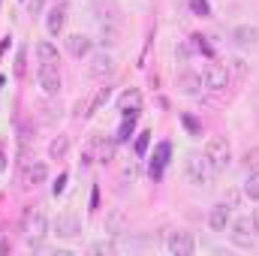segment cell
Listing matches in <instances>:
<instances>
[{
	"label": "cell",
	"instance_id": "cell-8",
	"mask_svg": "<svg viewBox=\"0 0 259 256\" xmlns=\"http://www.w3.org/2000/svg\"><path fill=\"white\" fill-rule=\"evenodd\" d=\"M46 178H49V166H46L42 160H33V163L24 166L21 184H24V187H39V184H46Z\"/></svg>",
	"mask_w": 259,
	"mask_h": 256
},
{
	"label": "cell",
	"instance_id": "cell-3",
	"mask_svg": "<svg viewBox=\"0 0 259 256\" xmlns=\"http://www.w3.org/2000/svg\"><path fill=\"white\" fill-rule=\"evenodd\" d=\"M184 169H187V178L193 181V184H208L211 178H214V169H211V163H208V157L205 154H187V160H184Z\"/></svg>",
	"mask_w": 259,
	"mask_h": 256
},
{
	"label": "cell",
	"instance_id": "cell-12",
	"mask_svg": "<svg viewBox=\"0 0 259 256\" xmlns=\"http://www.w3.org/2000/svg\"><path fill=\"white\" fill-rule=\"evenodd\" d=\"M169 154H172V145L169 142H160L157 151H154V157H151V178H160L163 175V169L169 163Z\"/></svg>",
	"mask_w": 259,
	"mask_h": 256
},
{
	"label": "cell",
	"instance_id": "cell-30",
	"mask_svg": "<svg viewBox=\"0 0 259 256\" xmlns=\"http://www.w3.org/2000/svg\"><path fill=\"white\" fill-rule=\"evenodd\" d=\"M250 223H253V232H256V235H259V208H256V211H253V220H250Z\"/></svg>",
	"mask_w": 259,
	"mask_h": 256
},
{
	"label": "cell",
	"instance_id": "cell-15",
	"mask_svg": "<svg viewBox=\"0 0 259 256\" xmlns=\"http://www.w3.org/2000/svg\"><path fill=\"white\" fill-rule=\"evenodd\" d=\"M118 109H121L124 115H130V112H142V94H139L136 88L124 91V94L118 97Z\"/></svg>",
	"mask_w": 259,
	"mask_h": 256
},
{
	"label": "cell",
	"instance_id": "cell-23",
	"mask_svg": "<svg viewBox=\"0 0 259 256\" xmlns=\"http://www.w3.org/2000/svg\"><path fill=\"white\" fill-rule=\"evenodd\" d=\"M36 55H39V61H58V49L52 42H39L36 46Z\"/></svg>",
	"mask_w": 259,
	"mask_h": 256
},
{
	"label": "cell",
	"instance_id": "cell-21",
	"mask_svg": "<svg viewBox=\"0 0 259 256\" xmlns=\"http://www.w3.org/2000/svg\"><path fill=\"white\" fill-rule=\"evenodd\" d=\"M244 196L259 199V172H247V181H244Z\"/></svg>",
	"mask_w": 259,
	"mask_h": 256
},
{
	"label": "cell",
	"instance_id": "cell-18",
	"mask_svg": "<svg viewBox=\"0 0 259 256\" xmlns=\"http://www.w3.org/2000/svg\"><path fill=\"white\" fill-rule=\"evenodd\" d=\"M66 154H69V139L66 136H55L52 145H49V157L52 160H66Z\"/></svg>",
	"mask_w": 259,
	"mask_h": 256
},
{
	"label": "cell",
	"instance_id": "cell-20",
	"mask_svg": "<svg viewBox=\"0 0 259 256\" xmlns=\"http://www.w3.org/2000/svg\"><path fill=\"white\" fill-rule=\"evenodd\" d=\"M241 163H244L247 172H259V148H247L244 157H241Z\"/></svg>",
	"mask_w": 259,
	"mask_h": 256
},
{
	"label": "cell",
	"instance_id": "cell-27",
	"mask_svg": "<svg viewBox=\"0 0 259 256\" xmlns=\"http://www.w3.org/2000/svg\"><path fill=\"white\" fill-rule=\"evenodd\" d=\"M15 75H24V49L18 52V61H15Z\"/></svg>",
	"mask_w": 259,
	"mask_h": 256
},
{
	"label": "cell",
	"instance_id": "cell-25",
	"mask_svg": "<svg viewBox=\"0 0 259 256\" xmlns=\"http://www.w3.org/2000/svg\"><path fill=\"white\" fill-rule=\"evenodd\" d=\"M91 253H115V244L112 241H97V244H91Z\"/></svg>",
	"mask_w": 259,
	"mask_h": 256
},
{
	"label": "cell",
	"instance_id": "cell-28",
	"mask_svg": "<svg viewBox=\"0 0 259 256\" xmlns=\"http://www.w3.org/2000/svg\"><path fill=\"white\" fill-rule=\"evenodd\" d=\"M64 184H66V175H61V178H58V184L52 187V190H55V196H61V193H64Z\"/></svg>",
	"mask_w": 259,
	"mask_h": 256
},
{
	"label": "cell",
	"instance_id": "cell-10",
	"mask_svg": "<svg viewBox=\"0 0 259 256\" xmlns=\"http://www.w3.org/2000/svg\"><path fill=\"white\" fill-rule=\"evenodd\" d=\"M112 72H115V61H112V55H106V52L91 55V75H94V78H109Z\"/></svg>",
	"mask_w": 259,
	"mask_h": 256
},
{
	"label": "cell",
	"instance_id": "cell-9",
	"mask_svg": "<svg viewBox=\"0 0 259 256\" xmlns=\"http://www.w3.org/2000/svg\"><path fill=\"white\" fill-rule=\"evenodd\" d=\"M229 223H232V208H229L226 202H217V205L208 211V226H211L214 232H226Z\"/></svg>",
	"mask_w": 259,
	"mask_h": 256
},
{
	"label": "cell",
	"instance_id": "cell-26",
	"mask_svg": "<svg viewBox=\"0 0 259 256\" xmlns=\"http://www.w3.org/2000/svg\"><path fill=\"white\" fill-rule=\"evenodd\" d=\"M148 139H151V133L145 130V133H139V139H136V154L142 157L145 154V148H148Z\"/></svg>",
	"mask_w": 259,
	"mask_h": 256
},
{
	"label": "cell",
	"instance_id": "cell-4",
	"mask_svg": "<svg viewBox=\"0 0 259 256\" xmlns=\"http://www.w3.org/2000/svg\"><path fill=\"white\" fill-rule=\"evenodd\" d=\"M36 78H39V88L49 97H58L61 94V69H58V61H39Z\"/></svg>",
	"mask_w": 259,
	"mask_h": 256
},
{
	"label": "cell",
	"instance_id": "cell-31",
	"mask_svg": "<svg viewBox=\"0 0 259 256\" xmlns=\"http://www.w3.org/2000/svg\"><path fill=\"white\" fill-rule=\"evenodd\" d=\"M42 9V0H30V12H39Z\"/></svg>",
	"mask_w": 259,
	"mask_h": 256
},
{
	"label": "cell",
	"instance_id": "cell-13",
	"mask_svg": "<svg viewBox=\"0 0 259 256\" xmlns=\"http://www.w3.org/2000/svg\"><path fill=\"white\" fill-rule=\"evenodd\" d=\"M232 39H235V42H238L241 49H256V46H259V27H250V24H241V27H235Z\"/></svg>",
	"mask_w": 259,
	"mask_h": 256
},
{
	"label": "cell",
	"instance_id": "cell-33",
	"mask_svg": "<svg viewBox=\"0 0 259 256\" xmlns=\"http://www.w3.org/2000/svg\"><path fill=\"white\" fill-rule=\"evenodd\" d=\"M0 84H3V78H0Z\"/></svg>",
	"mask_w": 259,
	"mask_h": 256
},
{
	"label": "cell",
	"instance_id": "cell-7",
	"mask_svg": "<svg viewBox=\"0 0 259 256\" xmlns=\"http://www.w3.org/2000/svg\"><path fill=\"white\" fill-rule=\"evenodd\" d=\"M166 247H169L175 256H190V253L196 250V241H193V235H190V232L178 229V232H172V235H169Z\"/></svg>",
	"mask_w": 259,
	"mask_h": 256
},
{
	"label": "cell",
	"instance_id": "cell-22",
	"mask_svg": "<svg viewBox=\"0 0 259 256\" xmlns=\"http://www.w3.org/2000/svg\"><path fill=\"white\" fill-rule=\"evenodd\" d=\"M109 94H112V88H100V94H97V97H94V103L88 106V112H84V118H91V115H94V112H97V109H100V106H103V103L109 100Z\"/></svg>",
	"mask_w": 259,
	"mask_h": 256
},
{
	"label": "cell",
	"instance_id": "cell-32",
	"mask_svg": "<svg viewBox=\"0 0 259 256\" xmlns=\"http://www.w3.org/2000/svg\"><path fill=\"white\" fill-rule=\"evenodd\" d=\"M6 169V157H3V151H0V172Z\"/></svg>",
	"mask_w": 259,
	"mask_h": 256
},
{
	"label": "cell",
	"instance_id": "cell-2",
	"mask_svg": "<svg viewBox=\"0 0 259 256\" xmlns=\"http://www.w3.org/2000/svg\"><path fill=\"white\" fill-rule=\"evenodd\" d=\"M21 232H24V238H27L30 244H39V241L46 238V232H49L46 214H42L39 208H27L24 217H21Z\"/></svg>",
	"mask_w": 259,
	"mask_h": 256
},
{
	"label": "cell",
	"instance_id": "cell-6",
	"mask_svg": "<svg viewBox=\"0 0 259 256\" xmlns=\"http://www.w3.org/2000/svg\"><path fill=\"white\" fill-rule=\"evenodd\" d=\"M250 229H253V223L250 220H235V223H229V235H232V241L241 247V250H253V235H250Z\"/></svg>",
	"mask_w": 259,
	"mask_h": 256
},
{
	"label": "cell",
	"instance_id": "cell-5",
	"mask_svg": "<svg viewBox=\"0 0 259 256\" xmlns=\"http://www.w3.org/2000/svg\"><path fill=\"white\" fill-rule=\"evenodd\" d=\"M202 81H205V88H211V91H226V84H229V69L223 64H208Z\"/></svg>",
	"mask_w": 259,
	"mask_h": 256
},
{
	"label": "cell",
	"instance_id": "cell-14",
	"mask_svg": "<svg viewBox=\"0 0 259 256\" xmlns=\"http://www.w3.org/2000/svg\"><path fill=\"white\" fill-rule=\"evenodd\" d=\"M55 232H58L61 238H75V235L81 232V223H78L72 214H61V217L55 220Z\"/></svg>",
	"mask_w": 259,
	"mask_h": 256
},
{
	"label": "cell",
	"instance_id": "cell-1",
	"mask_svg": "<svg viewBox=\"0 0 259 256\" xmlns=\"http://www.w3.org/2000/svg\"><path fill=\"white\" fill-rule=\"evenodd\" d=\"M205 157H208V163H211L214 172L229 169V163H232V145L226 142V136H211L208 145H205Z\"/></svg>",
	"mask_w": 259,
	"mask_h": 256
},
{
	"label": "cell",
	"instance_id": "cell-17",
	"mask_svg": "<svg viewBox=\"0 0 259 256\" xmlns=\"http://www.w3.org/2000/svg\"><path fill=\"white\" fill-rule=\"evenodd\" d=\"M64 24H66V6H55V9L49 12V18H46V27H49V33H52V36H61Z\"/></svg>",
	"mask_w": 259,
	"mask_h": 256
},
{
	"label": "cell",
	"instance_id": "cell-16",
	"mask_svg": "<svg viewBox=\"0 0 259 256\" xmlns=\"http://www.w3.org/2000/svg\"><path fill=\"white\" fill-rule=\"evenodd\" d=\"M178 91L187 94V97H196V94L202 91V75H196V72H181V75H178Z\"/></svg>",
	"mask_w": 259,
	"mask_h": 256
},
{
	"label": "cell",
	"instance_id": "cell-19",
	"mask_svg": "<svg viewBox=\"0 0 259 256\" xmlns=\"http://www.w3.org/2000/svg\"><path fill=\"white\" fill-rule=\"evenodd\" d=\"M136 118H139V112H130V115H124V124H121V127H118V133H115V142H127L130 136H133Z\"/></svg>",
	"mask_w": 259,
	"mask_h": 256
},
{
	"label": "cell",
	"instance_id": "cell-29",
	"mask_svg": "<svg viewBox=\"0 0 259 256\" xmlns=\"http://www.w3.org/2000/svg\"><path fill=\"white\" fill-rule=\"evenodd\" d=\"M184 124H187V130H190V133H199V127H196L193 118H184Z\"/></svg>",
	"mask_w": 259,
	"mask_h": 256
},
{
	"label": "cell",
	"instance_id": "cell-11",
	"mask_svg": "<svg viewBox=\"0 0 259 256\" xmlns=\"http://www.w3.org/2000/svg\"><path fill=\"white\" fill-rule=\"evenodd\" d=\"M91 49H94V39H91V36H84V33L66 36V52H69L72 58H84V55H91Z\"/></svg>",
	"mask_w": 259,
	"mask_h": 256
},
{
	"label": "cell",
	"instance_id": "cell-24",
	"mask_svg": "<svg viewBox=\"0 0 259 256\" xmlns=\"http://www.w3.org/2000/svg\"><path fill=\"white\" fill-rule=\"evenodd\" d=\"M190 12L199 15V18H208L211 15V6H208V0H190Z\"/></svg>",
	"mask_w": 259,
	"mask_h": 256
}]
</instances>
